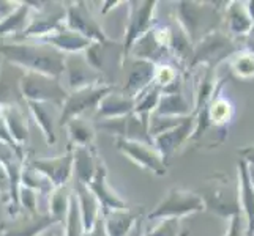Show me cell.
<instances>
[{"label":"cell","instance_id":"2","mask_svg":"<svg viewBox=\"0 0 254 236\" xmlns=\"http://www.w3.org/2000/svg\"><path fill=\"white\" fill-rule=\"evenodd\" d=\"M22 96L35 102H49L54 106H64L66 101V92L56 79L38 73H27L21 79Z\"/></svg>","mask_w":254,"mask_h":236},{"label":"cell","instance_id":"29","mask_svg":"<svg viewBox=\"0 0 254 236\" xmlns=\"http://www.w3.org/2000/svg\"><path fill=\"white\" fill-rule=\"evenodd\" d=\"M66 236H81L82 227V217H79V205L74 195L69 197V206H68V216H66Z\"/></svg>","mask_w":254,"mask_h":236},{"label":"cell","instance_id":"26","mask_svg":"<svg viewBox=\"0 0 254 236\" xmlns=\"http://www.w3.org/2000/svg\"><path fill=\"white\" fill-rule=\"evenodd\" d=\"M57 222L52 216L37 217V219H24L22 224L16 225L13 230L6 232L5 236H35L37 233L46 230L49 225Z\"/></svg>","mask_w":254,"mask_h":236},{"label":"cell","instance_id":"17","mask_svg":"<svg viewBox=\"0 0 254 236\" xmlns=\"http://www.w3.org/2000/svg\"><path fill=\"white\" fill-rule=\"evenodd\" d=\"M226 21H227V30L232 35H248L253 32L254 24L250 17V13L247 10L243 2H231L226 10Z\"/></svg>","mask_w":254,"mask_h":236},{"label":"cell","instance_id":"11","mask_svg":"<svg viewBox=\"0 0 254 236\" xmlns=\"http://www.w3.org/2000/svg\"><path fill=\"white\" fill-rule=\"evenodd\" d=\"M239 195H240V208H243L245 216H247V236H254V188L250 180L248 164L243 159L239 161Z\"/></svg>","mask_w":254,"mask_h":236},{"label":"cell","instance_id":"38","mask_svg":"<svg viewBox=\"0 0 254 236\" xmlns=\"http://www.w3.org/2000/svg\"><path fill=\"white\" fill-rule=\"evenodd\" d=\"M251 33H253V35H254V27H253V32H251Z\"/></svg>","mask_w":254,"mask_h":236},{"label":"cell","instance_id":"36","mask_svg":"<svg viewBox=\"0 0 254 236\" xmlns=\"http://www.w3.org/2000/svg\"><path fill=\"white\" fill-rule=\"evenodd\" d=\"M247 5H248V6H247V10H248L250 17H251V21H253V24H254V2H248Z\"/></svg>","mask_w":254,"mask_h":236},{"label":"cell","instance_id":"5","mask_svg":"<svg viewBox=\"0 0 254 236\" xmlns=\"http://www.w3.org/2000/svg\"><path fill=\"white\" fill-rule=\"evenodd\" d=\"M179 17L183 25V29L188 33V40L191 38L192 43H196L197 38L202 40L205 35L210 33V29L215 25L216 10L205 5L182 2L179 3Z\"/></svg>","mask_w":254,"mask_h":236},{"label":"cell","instance_id":"9","mask_svg":"<svg viewBox=\"0 0 254 236\" xmlns=\"http://www.w3.org/2000/svg\"><path fill=\"white\" fill-rule=\"evenodd\" d=\"M19 68L6 63L3 69H0V106L16 107L19 99H22L21 79L24 73L17 71Z\"/></svg>","mask_w":254,"mask_h":236},{"label":"cell","instance_id":"4","mask_svg":"<svg viewBox=\"0 0 254 236\" xmlns=\"http://www.w3.org/2000/svg\"><path fill=\"white\" fill-rule=\"evenodd\" d=\"M240 47H235L231 37L220 30H212L200 40L196 52L192 54L191 66L199 63H208L210 68H215L218 62L226 57H232Z\"/></svg>","mask_w":254,"mask_h":236},{"label":"cell","instance_id":"33","mask_svg":"<svg viewBox=\"0 0 254 236\" xmlns=\"http://www.w3.org/2000/svg\"><path fill=\"white\" fill-rule=\"evenodd\" d=\"M226 236H242V229H240V214H235L231 217V225L227 230Z\"/></svg>","mask_w":254,"mask_h":236},{"label":"cell","instance_id":"30","mask_svg":"<svg viewBox=\"0 0 254 236\" xmlns=\"http://www.w3.org/2000/svg\"><path fill=\"white\" fill-rule=\"evenodd\" d=\"M69 134L73 137V142L79 146L89 145L93 139V131L89 128V125H85L84 121L76 118L69 121Z\"/></svg>","mask_w":254,"mask_h":236},{"label":"cell","instance_id":"6","mask_svg":"<svg viewBox=\"0 0 254 236\" xmlns=\"http://www.w3.org/2000/svg\"><path fill=\"white\" fill-rule=\"evenodd\" d=\"M112 89L111 87H89V89L77 90L71 96H68L64 104V113L60 123L65 125L66 121L74 120L81 112L100 106V102Z\"/></svg>","mask_w":254,"mask_h":236},{"label":"cell","instance_id":"3","mask_svg":"<svg viewBox=\"0 0 254 236\" xmlns=\"http://www.w3.org/2000/svg\"><path fill=\"white\" fill-rule=\"evenodd\" d=\"M205 203L202 197L188 190H177L172 189L168 197L156 206L153 213L148 214V219H179L180 216L192 214L197 211H202Z\"/></svg>","mask_w":254,"mask_h":236},{"label":"cell","instance_id":"37","mask_svg":"<svg viewBox=\"0 0 254 236\" xmlns=\"http://www.w3.org/2000/svg\"><path fill=\"white\" fill-rule=\"evenodd\" d=\"M248 170H250V180H251V185H253V188H254V167H253V165H250V164H248Z\"/></svg>","mask_w":254,"mask_h":236},{"label":"cell","instance_id":"22","mask_svg":"<svg viewBox=\"0 0 254 236\" xmlns=\"http://www.w3.org/2000/svg\"><path fill=\"white\" fill-rule=\"evenodd\" d=\"M231 71L240 79H254V50L250 47L239 49L229 60Z\"/></svg>","mask_w":254,"mask_h":236},{"label":"cell","instance_id":"8","mask_svg":"<svg viewBox=\"0 0 254 236\" xmlns=\"http://www.w3.org/2000/svg\"><path fill=\"white\" fill-rule=\"evenodd\" d=\"M177 82H179V79L171 85L172 90L164 92V96L160 98L155 115L172 117V118H185L192 113L190 102L187 101L185 96H183V93L180 90V84L177 85Z\"/></svg>","mask_w":254,"mask_h":236},{"label":"cell","instance_id":"14","mask_svg":"<svg viewBox=\"0 0 254 236\" xmlns=\"http://www.w3.org/2000/svg\"><path fill=\"white\" fill-rule=\"evenodd\" d=\"M155 8V2H145V3H139L136 6L133 13L129 16V25H128V37L125 43V50L133 46V43L139 40L148 32V25H150L152 19V13Z\"/></svg>","mask_w":254,"mask_h":236},{"label":"cell","instance_id":"16","mask_svg":"<svg viewBox=\"0 0 254 236\" xmlns=\"http://www.w3.org/2000/svg\"><path fill=\"white\" fill-rule=\"evenodd\" d=\"M68 25L73 29V32L79 33L81 37H84L87 40L95 38L100 43L106 40L103 32L98 29L96 22L89 16V13L82 10V8H76V6L69 8L68 10Z\"/></svg>","mask_w":254,"mask_h":236},{"label":"cell","instance_id":"21","mask_svg":"<svg viewBox=\"0 0 254 236\" xmlns=\"http://www.w3.org/2000/svg\"><path fill=\"white\" fill-rule=\"evenodd\" d=\"M46 43H52L56 45L59 49H65L69 52H76V50H82V49H89L90 47V40H87L81 37L79 33H76L73 30H60L56 35H51V37L45 38Z\"/></svg>","mask_w":254,"mask_h":236},{"label":"cell","instance_id":"28","mask_svg":"<svg viewBox=\"0 0 254 236\" xmlns=\"http://www.w3.org/2000/svg\"><path fill=\"white\" fill-rule=\"evenodd\" d=\"M27 13H29L27 5H22V6L17 8L16 11H13L2 24H0V35H5V33H10V32H14V33L22 32Z\"/></svg>","mask_w":254,"mask_h":236},{"label":"cell","instance_id":"35","mask_svg":"<svg viewBox=\"0 0 254 236\" xmlns=\"http://www.w3.org/2000/svg\"><path fill=\"white\" fill-rule=\"evenodd\" d=\"M239 154L243 156L242 159H243L245 162L250 164V165H253V167H254V145H250V146L242 148V150H239Z\"/></svg>","mask_w":254,"mask_h":236},{"label":"cell","instance_id":"13","mask_svg":"<svg viewBox=\"0 0 254 236\" xmlns=\"http://www.w3.org/2000/svg\"><path fill=\"white\" fill-rule=\"evenodd\" d=\"M90 190L93 192V195L100 200V203L104 206V213H109V209L114 211H120V209H125V203L122 200L114 195L106 186V169H104L103 164H96V170H95V177L90 181Z\"/></svg>","mask_w":254,"mask_h":236},{"label":"cell","instance_id":"34","mask_svg":"<svg viewBox=\"0 0 254 236\" xmlns=\"http://www.w3.org/2000/svg\"><path fill=\"white\" fill-rule=\"evenodd\" d=\"M21 194H22V195H21L22 202H24L25 205H27V208L33 213V211H35V195H33V192L27 188V189H22Z\"/></svg>","mask_w":254,"mask_h":236},{"label":"cell","instance_id":"24","mask_svg":"<svg viewBox=\"0 0 254 236\" xmlns=\"http://www.w3.org/2000/svg\"><path fill=\"white\" fill-rule=\"evenodd\" d=\"M74 164H76V178L82 185L89 186L95 177L96 164L92 159V154L85 146H77L74 153Z\"/></svg>","mask_w":254,"mask_h":236},{"label":"cell","instance_id":"20","mask_svg":"<svg viewBox=\"0 0 254 236\" xmlns=\"http://www.w3.org/2000/svg\"><path fill=\"white\" fill-rule=\"evenodd\" d=\"M134 109V99L127 96H106L98 106V118H119L124 115H129Z\"/></svg>","mask_w":254,"mask_h":236},{"label":"cell","instance_id":"12","mask_svg":"<svg viewBox=\"0 0 254 236\" xmlns=\"http://www.w3.org/2000/svg\"><path fill=\"white\" fill-rule=\"evenodd\" d=\"M71 165H73V153L68 151L65 156L57 157V159H51V161H33L32 167L41 172L52 180L56 186L62 188L66 180L69 178V173H71Z\"/></svg>","mask_w":254,"mask_h":236},{"label":"cell","instance_id":"31","mask_svg":"<svg viewBox=\"0 0 254 236\" xmlns=\"http://www.w3.org/2000/svg\"><path fill=\"white\" fill-rule=\"evenodd\" d=\"M68 198H69V195H66V190L64 188H59L54 192V197H52V217H54L56 221L65 217L64 216L65 209L69 206Z\"/></svg>","mask_w":254,"mask_h":236},{"label":"cell","instance_id":"10","mask_svg":"<svg viewBox=\"0 0 254 236\" xmlns=\"http://www.w3.org/2000/svg\"><path fill=\"white\" fill-rule=\"evenodd\" d=\"M65 71L68 73V85L73 90H84L93 87L100 79V73L87 63L85 58L71 57L65 60Z\"/></svg>","mask_w":254,"mask_h":236},{"label":"cell","instance_id":"19","mask_svg":"<svg viewBox=\"0 0 254 236\" xmlns=\"http://www.w3.org/2000/svg\"><path fill=\"white\" fill-rule=\"evenodd\" d=\"M155 77V63L153 62H139L134 65L133 73L129 76L128 85L125 87V93L128 92V98L134 99L137 93H142L148 84L153 82Z\"/></svg>","mask_w":254,"mask_h":236},{"label":"cell","instance_id":"27","mask_svg":"<svg viewBox=\"0 0 254 236\" xmlns=\"http://www.w3.org/2000/svg\"><path fill=\"white\" fill-rule=\"evenodd\" d=\"M134 222V216L124 211H112L108 214L106 222V233L108 236H127L131 225Z\"/></svg>","mask_w":254,"mask_h":236},{"label":"cell","instance_id":"25","mask_svg":"<svg viewBox=\"0 0 254 236\" xmlns=\"http://www.w3.org/2000/svg\"><path fill=\"white\" fill-rule=\"evenodd\" d=\"M29 106L35 113V117H37V121L40 123L43 133L46 134L48 142L54 143L56 137H54V109H51L52 106L48 102H35V101H29Z\"/></svg>","mask_w":254,"mask_h":236},{"label":"cell","instance_id":"23","mask_svg":"<svg viewBox=\"0 0 254 236\" xmlns=\"http://www.w3.org/2000/svg\"><path fill=\"white\" fill-rule=\"evenodd\" d=\"M3 120L8 133H10L11 139L14 142L24 143V141L27 139V123L22 115V112L16 107H5L3 110Z\"/></svg>","mask_w":254,"mask_h":236},{"label":"cell","instance_id":"18","mask_svg":"<svg viewBox=\"0 0 254 236\" xmlns=\"http://www.w3.org/2000/svg\"><path fill=\"white\" fill-rule=\"evenodd\" d=\"M76 194H77V200H79L84 232L89 233L93 229L96 217H98V202H96V197L89 189V186L82 185L79 181L76 183Z\"/></svg>","mask_w":254,"mask_h":236},{"label":"cell","instance_id":"1","mask_svg":"<svg viewBox=\"0 0 254 236\" xmlns=\"http://www.w3.org/2000/svg\"><path fill=\"white\" fill-rule=\"evenodd\" d=\"M0 52L10 62L29 68L30 73H38L45 76H60L65 71V58L60 50L48 45H3Z\"/></svg>","mask_w":254,"mask_h":236},{"label":"cell","instance_id":"7","mask_svg":"<svg viewBox=\"0 0 254 236\" xmlns=\"http://www.w3.org/2000/svg\"><path fill=\"white\" fill-rule=\"evenodd\" d=\"M117 146L120 148L125 154H128L134 162H137L142 167L152 170L158 175L166 173V165L161 159L160 153L153 151L147 143H139V142H131L127 139H119Z\"/></svg>","mask_w":254,"mask_h":236},{"label":"cell","instance_id":"32","mask_svg":"<svg viewBox=\"0 0 254 236\" xmlns=\"http://www.w3.org/2000/svg\"><path fill=\"white\" fill-rule=\"evenodd\" d=\"M179 225V219H166L147 236H177Z\"/></svg>","mask_w":254,"mask_h":236},{"label":"cell","instance_id":"15","mask_svg":"<svg viewBox=\"0 0 254 236\" xmlns=\"http://www.w3.org/2000/svg\"><path fill=\"white\" fill-rule=\"evenodd\" d=\"M192 123H194V117L190 115L183 120V123L179 125L177 128L156 136L155 143H156V148L160 150L161 157H169L175 150H177V146L182 145V142L190 136Z\"/></svg>","mask_w":254,"mask_h":236}]
</instances>
